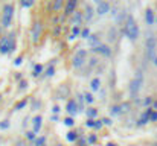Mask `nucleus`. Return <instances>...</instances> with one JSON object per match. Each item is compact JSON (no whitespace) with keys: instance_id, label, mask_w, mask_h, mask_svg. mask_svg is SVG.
I'll use <instances>...</instances> for the list:
<instances>
[{"instance_id":"nucleus-1","label":"nucleus","mask_w":157,"mask_h":146,"mask_svg":"<svg viewBox=\"0 0 157 146\" xmlns=\"http://www.w3.org/2000/svg\"><path fill=\"white\" fill-rule=\"evenodd\" d=\"M122 35H125V38H128L131 43H136L139 35H140V29H139V24L134 18V15L128 14L124 26H122Z\"/></svg>"},{"instance_id":"nucleus-2","label":"nucleus","mask_w":157,"mask_h":146,"mask_svg":"<svg viewBox=\"0 0 157 146\" xmlns=\"http://www.w3.org/2000/svg\"><path fill=\"white\" fill-rule=\"evenodd\" d=\"M17 49V34L15 31H9L3 34L0 38V55H9Z\"/></svg>"},{"instance_id":"nucleus-3","label":"nucleus","mask_w":157,"mask_h":146,"mask_svg":"<svg viewBox=\"0 0 157 146\" xmlns=\"http://www.w3.org/2000/svg\"><path fill=\"white\" fill-rule=\"evenodd\" d=\"M144 82H145V76H144V72L142 70H137L133 76V79L130 81L128 84V93H130V97L134 100L139 97V93L144 87Z\"/></svg>"},{"instance_id":"nucleus-4","label":"nucleus","mask_w":157,"mask_h":146,"mask_svg":"<svg viewBox=\"0 0 157 146\" xmlns=\"http://www.w3.org/2000/svg\"><path fill=\"white\" fill-rule=\"evenodd\" d=\"M14 14H15V8L12 3H5L2 8V15H0V21L3 29H8L12 26L14 23Z\"/></svg>"},{"instance_id":"nucleus-5","label":"nucleus","mask_w":157,"mask_h":146,"mask_svg":"<svg viewBox=\"0 0 157 146\" xmlns=\"http://www.w3.org/2000/svg\"><path fill=\"white\" fill-rule=\"evenodd\" d=\"M89 50L87 49H78L75 53H73V56H72V67L75 69V70H81L86 64H87V61H89Z\"/></svg>"},{"instance_id":"nucleus-6","label":"nucleus","mask_w":157,"mask_h":146,"mask_svg":"<svg viewBox=\"0 0 157 146\" xmlns=\"http://www.w3.org/2000/svg\"><path fill=\"white\" fill-rule=\"evenodd\" d=\"M43 31H44L43 21H41V20H35V21L32 23V26H31V34H29V35H31V41H32L34 46L40 43V40H41V37H43Z\"/></svg>"},{"instance_id":"nucleus-7","label":"nucleus","mask_w":157,"mask_h":146,"mask_svg":"<svg viewBox=\"0 0 157 146\" xmlns=\"http://www.w3.org/2000/svg\"><path fill=\"white\" fill-rule=\"evenodd\" d=\"M156 50H157V38L154 35H148L145 40V56L148 61L153 62V59L156 58Z\"/></svg>"},{"instance_id":"nucleus-8","label":"nucleus","mask_w":157,"mask_h":146,"mask_svg":"<svg viewBox=\"0 0 157 146\" xmlns=\"http://www.w3.org/2000/svg\"><path fill=\"white\" fill-rule=\"evenodd\" d=\"M151 113H153V108H151V107L145 108V110L140 113V116L137 117V120H136V125H137V126H145V125L151 123V120H150V117H151Z\"/></svg>"},{"instance_id":"nucleus-9","label":"nucleus","mask_w":157,"mask_h":146,"mask_svg":"<svg viewBox=\"0 0 157 146\" xmlns=\"http://www.w3.org/2000/svg\"><path fill=\"white\" fill-rule=\"evenodd\" d=\"M64 110H66L67 116H73V117H75L76 114H79V107H78V103H76L75 97H70V99H67Z\"/></svg>"},{"instance_id":"nucleus-10","label":"nucleus","mask_w":157,"mask_h":146,"mask_svg":"<svg viewBox=\"0 0 157 146\" xmlns=\"http://www.w3.org/2000/svg\"><path fill=\"white\" fill-rule=\"evenodd\" d=\"M95 55H99V56H104V58H110L111 55H113V49L110 44H107V43H102V44H99L96 49H93L92 50Z\"/></svg>"},{"instance_id":"nucleus-11","label":"nucleus","mask_w":157,"mask_h":146,"mask_svg":"<svg viewBox=\"0 0 157 146\" xmlns=\"http://www.w3.org/2000/svg\"><path fill=\"white\" fill-rule=\"evenodd\" d=\"M78 3H79V0H66V3H64V9H63V14H64L66 17H70V15L78 9Z\"/></svg>"},{"instance_id":"nucleus-12","label":"nucleus","mask_w":157,"mask_h":146,"mask_svg":"<svg viewBox=\"0 0 157 146\" xmlns=\"http://www.w3.org/2000/svg\"><path fill=\"white\" fill-rule=\"evenodd\" d=\"M82 14H84V23L89 24V23L93 21V18H95V15H96V11H95V8H93L90 3H87V5L84 6Z\"/></svg>"},{"instance_id":"nucleus-13","label":"nucleus","mask_w":157,"mask_h":146,"mask_svg":"<svg viewBox=\"0 0 157 146\" xmlns=\"http://www.w3.org/2000/svg\"><path fill=\"white\" fill-rule=\"evenodd\" d=\"M69 20H70V24L72 26H81L82 28V24H84V14H82V11H75L70 17H69Z\"/></svg>"},{"instance_id":"nucleus-14","label":"nucleus","mask_w":157,"mask_h":146,"mask_svg":"<svg viewBox=\"0 0 157 146\" xmlns=\"http://www.w3.org/2000/svg\"><path fill=\"white\" fill-rule=\"evenodd\" d=\"M110 9H111V5H110V2H108V0H104V2L98 3V5H96V8H95V11H96V15H98V17H104V15H107V14L110 12Z\"/></svg>"},{"instance_id":"nucleus-15","label":"nucleus","mask_w":157,"mask_h":146,"mask_svg":"<svg viewBox=\"0 0 157 146\" xmlns=\"http://www.w3.org/2000/svg\"><path fill=\"white\" fill-rule=\"evenodd\" d=\"M31 125H32V131L38 136L41 128H43V116L41 114H35L32 119H31Z\"/></svg>"},{"instance_id":"nucleus-16","label":"nucleus","mask_w":157,"mask_h":146,"mask_svg":"<svg viewBox=\"0 0 157 146\" xmlns=\"http://www.w3.org/2000/svg\"><path fill=\"white\" fill-rule=\"evenodd\" d=\"M81 136H82V133H81L79 129H76V128H70V129L66 133V140H67L69 143H73V145H75Z\"/></svg>"},{"instance_id":"nucleus-17","label":"nucleus","mask_w":157,"mask_h":146,"mask_svg":"<svg viewBox=\"0 0 157 146\" xmlns=\"http://www.w3.org/2000/svg\"><path fill=\"white\" fill-rule=\"evenodd\" d=\"M99 44H102V41H101V37H99V34H93V32H92V35H90V37L87 38V46H89V47L93 50V49L98 47Z\"/></svg>"},{"instance_id":"nucleus-18","label":"nucleus","mask_w":157,"mask_h":146,"mask_svg":"<svg viewBox=\"0 0 157 146\" xmlns=\"http://www.w3.org/2000/svg\"><path fill=\"white\" fill-rule=\"evenodd\" d=\"M90 92L92 93H99V90L102 88V81H101V78L99 76H95V78H92L90 79Z\"/></svg>"},{"instance_id":"nucleus-19","label":"nucleus","mask_w":157,"mask_h":146,"mask_svg":"<svg viewBox=\"0 0 157 146\" xmlns=\"http://www.w3.org/2000/svg\"><path fill=\"white\" fill-rule=\"evenodd\" d=\"M144 18H145V23L148 26H153L156 23V12L151 8H147L145 9V14H144Z\"/></svg>"},{"instance_id":"nucleus-20","label":"nucleus","mask_w":157,"mask_h":146,"mask_svg":"<svg viewBox=\"0 0 157 146\" xmlns=\"http://www.w3.org/2000/svg\"><path fill=\"white\" fill-rule=\"evenodd\" d=\"M28 103H29V97H23V99H20V100H17V102L14 103L12 111H14V113H18V111L25 110V108L28 107Z\"/></svg>"},{"instance_id":"nucleus-21","label":"nucleus","mask_w":157,"mask_h":146,"mask_svg":"<svg viewBox=\"0 0 157 146\" xmlns=\"http://www.w3.org/2000/svg\"><path fill=\"white\" fill-rule=\"evenodd\" d=\"M84 114H86V117H87V119H98V116H99V110H98L96 107L90 105V107H87V108H86Z\"/></svg>"},{"instance_id":"nucleus-22","label":"nucleus","mask_w":157,"mask_h":146,"mask_svg":"<svg viewBox=\"0 0 157 146\" xmlns=\"http://www.w3.org/2000/svg\"><path fill=\"white\" fill-rule=\"evenodd\" d=\"M64 3H66V0H52L51 9H52L53 14H59V11L64 9Z\"/></svg>"},{"instance_id":"nucleus-23","label":"nucleus","mask_w":157,"mask_h":146,"mask_svg":"<svg viewBox=\"0 0 157 146\" xmlns=\"http://www.w3.org/2000/svg\"><path fill=\"white\" fill-rule=\"evenodd\" d=\"M107 38H108L110 43H114V41L117 40V26H116V24L111 26V28H108V31H107Z\"/></svg>"},{"instance_id":"nucleus-24","label":"nucleus","mask_w":157,"mask_h":146,"mask_svg":"<svg viewBox=\"0 0 157 146\" xmlns=\"http://www.w3.org/2000/svg\"><path fill=\"white\" fill-rule=\"evenodd\" d=\"M43 73H44V66L43 64H34V69H32V78H41L43 76Z\"/></svg>"},{"instance_id":"nucleus-25","label":"nucleus","mask_w":157,"mask_h":146,"mask_svg":"<svg viewBox=\"0 0 157 146\" xmlns=\"http://www.w3.org/2000/svg\"><path fill=\"white\" fill-rule=\"evenodd\" d=\"M127 17H128L127 11H125V9H121V12L114 17V20H116V26H124V23H125Z\"/></svg>"},{"instance_id":"nucleus-26","label":"nucleus","mask_w":157,"mask_h":146,"mask_svg":"<svg viewBox=\"0 0 157 146\" xmlns=\"http://www.w3.org/2000/svg\"><path fill=\"white\" fill-rule=\"evenodd\" d=\"M108 116H110V117L122 116V114H121V103H113V105H110V108H108Z\"/></svg>"},{"instance_id":"nucleus-27","label":"nucleus","mask_w":157,"mask_h":146,"mask_svg":"<svg viewBox=\"0 0 157 146\" xmlns=\"http://www.w3.org/2000/svg\"><path fill=\"white\" fill-rule=\"evenodd\" d=\"M75 100H76V103H78V107H79V113H84L86 108H87V105H86V100H84L82 93H76V95H75Z\"/></svg>"},{"instance_id":"nucleus-28","label":"nucleus","mask_w":157,"mask_h":146,"mask_svg":"<svg viewBox=\"0 0 157 146\" xmlns=\"http://www.w3.org/2000/svg\"><path fill=\"white\" fill-rule=\"evenodd\" d=\"M81 26H72V29H70V34H69V40L72 41V40H76V38H79L81 37Z\"/></svg>"},{"instance_id":"nucleus-29","label":"nucleus","mask_w":157,"mask_h":146,"mask_svg":"<svg viewBox=\"0 0 157 146\" xmlns=\"http://www.w3.org/2000/svg\"><path fill=\"white\" fill-rule=\"evenodd\" d=\"M82 96H84V100H86V105L87 107H90V105H93L95 103V100H96V97H95V95L92 93V92H82Z\"/></svg>"},{"instance_id":"nucleus-30","label":"nucleus","mask_w":157,"mask_h":146,"mask_svg":"<svg viewBox=\"0 0 157 146\" xmlns=\"http://www.w3.org/2000/svg\"><path fill=\"white\" fill-rule=\"evenodd\" d=\"M86 137H87L89 146H95V145H98V142H99V136L95 134V133H90V134H87Z\"/></svg>"},{"instance_id":"nucleus-31","label":"nucleus","mask_w":157,"mask_h":146,"mask_svg":"<svg viewBox=\"0 0 157 146\" xmlns=\"http://www.w3.org/2000/svg\"><path fill=\"white\" fill-rule=\"evenodd\" d=\"M131 110H133V105H131L130 100H125V102L121 103V114H128Z\"/></svg>"},{"instance_id":"nucleus-32","label":"nucleus","mask_w":157,"mask_h":146,"mask_svg":"<svg viewBox=\"0 0 157 146\" xmlns=\"http://www.w3.org/2000/svg\"><path fill=\"white\" fill-rule=\"evenodd\" d=\"M63 125H66L67 128H75L76 120H75V117H73V116H66V117L63 119Z\"/></svg>"},{"instance_id":"nucleus-33","label":"nucleus","mask_w":157,"mask_h":146,"mask_svg":"<svg viewBox=\"0 0 157 146\" xmlns=\"http://www.w3.org/2000/svg\"><path fill=\"white\" fill-rule=\"evenodd\" d=\"M55 64H49L46 69H44V73H43V76L41 78H52L53 75H55Z\"/></svg>"},{"instance_id":"nucleus-34","label":"nucleus","mask_w":157,"mask_h":146,"mask_svg":"<svg viewBox=\"0 0 157 146\" xmlns=\"http://www.w3.org/2000/svg\"><path fill=\"white\" fill-rule=\"evenodd\" d=\"M37 137H38V136H37V134H35L32 129H29V131H25V140H26L28 143H34Z\"/></svg>"},{"instance_id":"nucleus-35","label":"nucleus","mask_w":157,"mask_h":146,"mask_svg":"<svg viewBox=\"0 0 157 146\" xmlns=\"http://www.w3.org/2000/svg\"><path fill=\"white\" fill-rule=\"evenodd\" d=\"M153 102H154V97L153 96H145L142 99V107H144V108L153 107Z\"/></svg>"},{"instance_id":"nucleus-36","label":"nucleus","mask_w":157,"mask_h":146,"mask_svg":"<svg viewBox=\"0 0 157 146\" xmlns=\"http://www.w3.org/2000/svg\"><path fill=\"white\" fill-rule=\"evenodd\" d=\"M90 35H92V31H90V28H89V26H84V28L81 29V37H79V38H82V40H87Z\"/></svg>"},{"instance_id":"nucleus-37","label":"nucleus","mask_w":157,"mask_h":146,"mask_svg":"<svg viewBox=\"0 0 157 146\" xmlns=\"http://www.w3.org/2000/svg\"><path fill=\"white\" fill-rule=\"evenodd\" d=\"M35 5V0H20V6L23 9H29Z\"/></svg>"},{"instance_id":"nucleus-38","label":"nucleus","mask_w":157,"mask_h":146,"mask_svg":"<svg viewBox=\"0 0 157 146\" xmlns=\"http://www.w3.org/2000/svg\"><path fill=\"white\" fill-rule=\"evenodd\" d=\"M11 128V122H9V119H3V120H0V131H8Z\"/></svg>"},{"instance_id":"nucleus-39","label":"nucleus","mask_w":157,"mask_h":146,"mask_svg":"<svg viewBox=\"0 0 157 146\" xmlns=\"http://www.w3.org/2000/svg\"><path fill=\"white\" fill-rule=\"evenodd\" d=\"M28 87H29V82H28V79H21L20 82H18V90L20 92H25V90H28Z\"/></svg>"},{"instance_id":"nucleus-40","label":"nucleus","mask_w":157,"mask_h":146,"mask_svg":"<svg viewBox=\"0 0 157 146\" xmlns=\"http://www.w3.org/2000/svg\"><path fill=\"white\" fill-rule=\"evenodd\" d=\"M104 128V123H102V120L98 117V119H95V126H93V131H101Z\"/></svg>"},{"instance_id":"nucleus-41","label":"nucleus","mask_w":157,"mask_h":146,"mask_svg":"<svg viewBox=\"0 0 157 146\" xmlns=\"http://www.w3.org/2000/svg\"><path fill=\"white\" fill-rule=\"evenodd\" d=\"M75 145H76V146H89V143H87V137L82 134V136L78 139V142H76Z\"/></svg>"},{"instance_id":"nucleus-42","label":"nucleus","mask_w":157,"mask_h":146,"mask_svg":"<svg viewBox=\"0 0 157 146\" xmlns=\"http://www.w3.org/2000/svg\"><path fill=\"white\" fill-rule=\"evenodd\" d=\"M23 61H25V56H23V55H18V56L14 58V66H15V67H20V66L23 64Z\"/></svg>"},{"instance_id":"nucleus-43","label":"nucleus","mask_w":157,"mask_h":146,"mask_svg":"<svg viewBox=\"0 0 157 146\" xmlns=\"http://www.w3.org/2000/svg\"><path fill=\"white\" fill-rule=\"evenodd\" d=\"M93 126H95V119H86V122H84V128H87V129H93Z\"/></svg>"},{"instance_id":"nucleus-44","label":"nucleus","mask_w":157,"mask_h":146,"mask_svg":"<svg viewBox=\"0 0 157 146\" xmlns=\"http://www.w3.org/2000/svg\"><path fill=\"white\" fill-rule=\"evenodd\" d=\"M102 120V123H104V126H113V117H110V116H107V117H102L101 119Z\"/></svg>"},{"instance_id":"nucleus-45","label":"nucleus","mask_w":157,"mask_h":146,"mask_svg":"<svg viewBox=\"0 0 157 146\" xmlns=\"http://www.w3.org/2000/svg\"><path fill=\"white\" fill-rule=\"evenodd\" d=\"M40 108H41V100H32L31 110H32V111H38Z\"/></svg>"},{"instance_id":"nucleus-46","label":"nucleus","mask_w":157,"mask_h":146,"mask_svg":"<svg viewBox=\"0 0 157 146\" xmlns=\"http://www.w3.org/2000/svg\"><path fill=\"white\" fill-rule=\"evenodd\" d=\"M61 31H63V24H58V26H55V28H53V37H59Z\"/></svg>"},{"instance_id":"nucleus-47","label":"nucleus","mask_w":157,"mask_h":146,"mask_svg":"<svg viewBox=\"0 0 157 146\" xmlns=\"http://www.w3.org/2000/svg\"><path fill=\"white\" fill-rule=\"evenodd\" d=\"M61 107L58 105V103H55V105H52V108H51V111H52V114H59L61 113Z\"/></svg>"},{"instance_id":"nucleus-48","label":"nucleus","mask_w":157,"mask_h":146,"mask_svg":"<svg viewBox=\"0 0 157 146\" xmlns=\"http://www.w3.org/2000/svg\"><path fill=\"white\" fill-rule=\"evenodd\" d=\"M14 146H29V143H28L25 139H18V140H15Z\"/></svg>"},{"instance_id":"nucleus-49","label":"nucleus","mask_w":157,"mask_h":146,"mask_svg":"<svg viewBox=\"0 0 157 146\" xmlns=\"http://www.w3.org/2000/svg\"><path fill=\"white\" fill-rule=\"evenodd\" d=\"M150 120H151V123H156V122H157V110H153V113H151V117H150Z\"/></svg>"},{"instance_id":"nucleus-50","label":"nucleus","mask_w":157,"mask_h":146,"mask_svg":"<svg viewBox=\"0 0 157 146\" xmlns=\"http://www.w3.org/2000/svg\"><path fill=\"white\" fill-rule=\"evenodd\" d=\"M28 123H31V119H29V117H28V116H26V117H25V119H23V123H21V128H23V129H25V128H26V125H28Z\"/></svg>"},{"instance_id":"nucleus-51","label":"nucleus","mask_w":157,"mask_h":146,"mask_svg":"<svg viewBox=\"0 0 157 146\" xmlns=\"http://www.w3.org/2000/svg\"><path fill=\"white\" fill-rule=\"evenodd\" d=\"M21 79H23V75H21L20 72H17V73H15V81H17V82H20Z\"/></svg>"},{"instance_id":"nucleus-52","label":"nucleus","mask_w":157,"mask_h":146,"mask_svg":"<svg viewBox=\"0 0 157 146\" xmlns=\"http://www.w3.org/2000/svg\"><path fill=\"white\" fill-rule=\"evenodd\" d=\"M51 120H52V122H55V123H56V122H59V117H58V114H52V116H51Z\"/></svg>"},{"instance_id":"nucleus-53","label":"nucleus","mask_w":157,"mask_h":146,"mask_svg":"<svg viewBox=\"0 0 157 146\" xmlns=\"http://www.w3.org/2000/svg\"><path fill=\"white\" fill-rule=\"evenodd\" d=\"M104 146H119V145H117L116 142H107Z\"/></svg>"},{"instance_id":"nucleus-54","label":"nucleus","mask_w":157,"mask_h":146,"mask_svg":"<svg viewBox=\"0 0 157 146\" xmlns=\"http://www.w3.org/2000/svg\"><path fill=\"white\" fill-rule=\"evenodd\" d=\"M153 110H157V99H154V102H153V107H151Z\"/></svg>"},{"instance_id":"nucleus-55","label":"nucleus","mask_w":157,"mask_h":146,"mask_svg":"<svg viewBox=\"0 0 157 146\" xmlns=\"http://www.w3.org/2000/svg\"><path fill=\"white\" fill-rule=\"evenodd\" d=\"M2 35H3V26L0 24V38H2Z\"/></svg>"},{"instance_id":"nucleus-56","label":"nucleus","mask_w":157,"mask_h":146,"mask_svg":"<svg viewBox=\"0 0 157 146\" xmlns=\"http://www.w3.org/2000/svg\"><path fill=\"white\" fill-rule=\"evenodd\" d=\"M92 2H93V3H96V5H98V3H101V2H104V0H92Z\"/></svg>"},{"instance_id":"nucleus-57","label":"nucleus","mask_w":157,"mask_h":146,"mask_svg":"<svg viewBox=\"0 0 157 146\" xmlns=\"http://www.w3.org/2000/svg\"><path fill=\"white\" fill-rule=\"evenodd\" d=\"M153 64H154V66H156V67H157V56H156V58H154V59H153Z\"/></svg>"},{"instance_id":"nucleus-58","label":"nucleus","mask_w":157,"mask_h":146,"mask_svg":"<svg viewBox=\"0 0 157 146\" xmlns=\"http://www.w3.org/2000/svg\"><path fill=\"white\" fill-rule=\"evenodd\" d=\"M2 100H3V96H2V93H0V103H2Z\"/></svg>"},{"instance_id":"nucleus-59","label":"nucleus","mask_w":157,"mask_h":146,"mask_svg":"<svg viewBox=\"0 0 157 146\" xmlns=\"http://www.w3.org/2000/svg\"><path fill=\"white\" fill-rule=\"evenodd\" d=\"M156 23H157V15H156Z\"/></svg>"},{"instance_id":"nucleus-60","label":"nucleus","mask_w":157,"mask_h":146,"mask_svg":"<svg viewBox=\"0 0 157 146\" xmlns=\"http://www.w3.org/2000/svg\"><path fill=\"white\" fill-rule=\"evenodd\" d=\"M56 146H64V145H56Z\"/></svg>"},{"instance_id":"nucleus-61","label":"nucleus","mask_w":157,"mask_h":146,"mask_svg":"<svg viewBox=\"0 0 157 146\" xmlns=\"http://www.w3.org/2000/svg\"><path fill=\"white\" fill-rule=\"evenodd\" d=\"M127 2H130V0H127Z\"/></svg>"}]
</instances>
